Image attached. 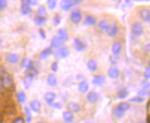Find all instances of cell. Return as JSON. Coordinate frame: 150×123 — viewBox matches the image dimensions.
I'll return each mask as SVG.
<instances>
[{
  "instance_id": "cell-1",
  "label": "cell",
  "mask_w": 150,
  "mask_h": 123,
  "mask_svg": "<svg viewBox=\"0 0 150 123\" xmlns=\"http://www.w3.org/2000/svg\"><path fill=\"white\" fill-rule=\"evenodd\" d=\"M1 84L2 88L6 89V90H13L14 89V81L9 75H3L1 76Z\"/></svg>"
},
{
  "instance_id": "cell-2",
  "label": "cell",
  "mask_w": 150,
  "mask_h": 123,
  "mask_svg": "<svg viewBox=\"0 0 150 123\" xmlns=\"http://www.w3.org/2000/svg\"><path fill=\"white\" fill-rule=\"evenodd\" d=\"M143 26L139 22H134L131 26V35L132 37L137 38L143 34Z\"/></svg>"
},
{
  "instance_id": "cell-3",
  "label": "cell",
  "mask_w": 150,
  "mask_h": 123,
  "mask_svg": "<svg viewBox=\"0 0 150 123\" xmlns=\"http://www.w3.org/2000/svg\"><path fill=\"white\" fill-rule=\"evenodd\" d=\"M54 54H55V57H57V58H66L69 55V49L65 46L59 47L56 51H55Z\"/></svg>"
},
{
  "instance_id": "cell-4",
  "label": "cell",
  "mask_w": 150,
  "mask_h": 123,
  "mask_svg": "<svg viewBox=\"0 0 150 123\" xmlns=\"http://www.w3.org/2000/svg\"><path fill=\"white\" fill-rule=\"evenodd\" d=\"M70 19L72 20V22L77 24L80 22L81 20V12L79 10H74L72 11V13L70 14Z\"/></svg>"
},
{
  "instance_id": "cell-5",
  "label": "cell",
  "mask_w": 150,
  "mask_h": 123,
  "mask_svg": "<svg viewBox=\"0 0 150 123\" xmlns=\"http://www.w3.org/2000/svg\"><path fill=\"white\" fill-rule=\"evenodd\" d=\"M140 18L144 21V22L149 23L150 22V10L149 9H142L139 12Z\"/></svg>"
},
{
  "instance_id": "cell-6",
  "label": "cell",
  "mask_w": 150,
  "mask_h": 123,
  "mask_svg": "<svg viewBox=\"0 0 150 123\" xmlns=\"http://www.w3.org/2000/svg\"><path fill=\"white\" fill-rule=\"evenodd\" d=\"M107 34L111 36V37H114V36L117 34L118 33V27H117V25H116L115 23H112V24H110L109 26H108V28H107Z\"/></svg>"
},
{
  "instance_id": "cell-7",
  "label": "cell",
  "mask_w": 150,
  "mask_h": 123,
  "mask_svg": "<svg viewBox=\"0 0 150 123\" xmlns=\"http://www.w3.org/2000/svg\"><path fill=\"white\" fill-rule=\"evenodd\" d=\"M67 109L69 110V112L71 113H76L80 111V105L76 102H70L68 105H67Z\"/></svg>"
},
{
  "instance_id": "cell-8",
  "label": "cell",
  "mask_w": 150,
  "mask_h": 123,
  "mask_svg": "<svg viewBox=\"0 0 150 123\" xmlns=\"http://www.w3.org/2000/svg\"><path fill=\"white\" fill-rule=\"evenodd\" d=\"M99 99V95L97 92H94V91H91L87 94V100L91 103H95L97 102V100Z\"/></svg>"
},
{
  "instance_id": "cell-9",
  "label": "cell",
  "mask_w": 150,
  "mask_h": 123,
  "mask_svg": "<svg viewBox=\"0 0 150 123\" xmlns=\"http://www.w3.org/2000/svg\"><path fill=\"white\" fill-rule=\"evenodd\" d=\"M30 108L36 113H39L41 110V103L38 100H33L30 102Z\"/></svg>"
},
{
  "instance_id": "cell-10",
  "label": "cell",
  "mask_w": 150,
  "mask_h": 123,
  "mask_svg": "<svg viewBox=\"0 0 150 123\" xmlns=\"http://www.w3.org/2000/svg\"><path fill=\"white\" fill-rule=\"evenodd\" d=\"M92 83L94 84V85H97V86L103 85V84L105 83V77H104L103 75L95 76L93 78V80H92Z\"/></svg>"
},
{
  "instance_id": "cell-11",
  "label": "cell",
  "mask_w": 150,
  "mask_h": 123,
  "mask_svg": "<svg viewBox=\"0 0 150 123\" xmlns=\"http://www.w3.org/2000/svg\"><path fill=\"white\" fill-rule=\"evenodd\" d=\"M63 44V41L60 39L59 37H57V36H55V37L52 38L51 40V48H59L61 45Z\"/></svg>"
},
{
  "instance_id": "cell-12",
  "label": "cell",
  "mask_w": 150,
  "mask_h": 123,
  "mask_svg": "<svg viewBox=\"0 0 150 123\" xmlns=\"http://www.w3.org/2000/svg\"><path fill=\"white\" fill-rule=\"evenodd\" d=\"M108 76L112 79H116L119 76V70L116 67H110L109 70H108Z\"/></svg>"
},
{
  "instance_id": "cell-13",
  "label": "cell",
  "mask_w": 150,
  "mask_h": 123,
  "mask_svg": "<svg viewBox=\"0 0 150 123\" xmlns=\"http://www.w3.org/2000/svg\"><path fill=\"white\" fill-rule=\"evenodd\" d=\"M73 43H74L75 49H76L77 51H82V50L85 49V45H84V43L82 42L80 39H77L76 38V39H74Z\"/></svg>"
},
{
  "instance_id": "cell-14",
  "label": "cell",
  "mask_w": 150,
  "mask_h": 123,
  "mask_svg": "<svg viewBox=\"0 0 150 123\" xmlns=\"http://www.w3.org/2000/svg\"><path fill=\"white\" fill-rule=\"evenodd\" d=\"M55 98H56V95H55L53 92H47L44 95V100L46 101V103L49 105L51 104V103H53V101L55 100Z\"/></svg>"
},
{
  "instance_id": "cell-15",
  "label": "cell",
  "mask_w": 150,
  "mask_h": 123,
  "mask_svg": "<svg viewBox=\"0 0 150 123\" xmlns=\"http://www.w3.org/2000/svg\"><path fill=\"white\" fill-rule=\"evenodd\" d=\"M57 34H58L57 37H59L60 39L63 41V43H64L67 39H68V33H67V31L65 30V29H63V28H61V29L58 30Z\"/></svg>"
},
{
  "instance_id": "cell-16",
  "label": "cell",
  "mask_w": 150,
  "mask_h": 123,
  "mask_svg": "<svg viewBox=\"0 0 150 123\" xmlns=\"http://www.w3.org/2000/svg\"><path fill=\"white\" fill-rule=\"evenodd\" d=\"M7 60H8L9 63L11 64H15L18 62L19 60V57L17 54H15V53H9L8 55H7Z\"/></svg>"
},
{
  "instance_id": "cell-17",
  "label": "cell",
  "mask_w": 150,
  "mask_h": 123,
  "mask_svg": "<svg viewBox=\"0 0 150 123\" xmlns=\"http://www.w3.org/2000/svg\"><path fill=\"white\" fill-rule=\"evenodd\" d=\"M73 6V2L68 1V0H65V1L61 2V9L64 11H68L71 9V7Z\"/></svg>"
},
{
  "instance_id": "cell-18",
  "label": "cell",
  "mask_w": 150,
  "mask_h": 123,
  "mask_svg": "<svg viewBox=\"0 0 150 123\" xmlns=\"http://www.w3.org/2000/svg\"><path fill=\"white\" fill-rule=\"evenodd\" d=\"M121 51V43L120 42H115L112 46V53L115 56H118V54Z\"/></svg>"
},
{
  "instance_id": "cell-19",
  "label": "cell",
  "mask_w": 150,
  "mask_h": 123,
  "mask_svg": "<svg viewBox=\"0 0 150 123\" xmlns=\"http://www.w3.org/2000/svg\"><path fill=\"white\" fill-rule=\"evenodd\" d=\"M21 12L24 15H27V14L31 13V7L26 3V1H22V6H21Z\"/></svg>"
},
{
  "instance_id": "cell-20",
  "label": "cell",
  "mask_w": 150,
  "mask_h": 123,
  "mask_svg": "<svg viewBox=\"0 0 150 123\" xmlns=\"http://www.w3.org/2000/svg\"><path fill=\"white\" fill-rule=\"evenodd\" d=\"M87 67L90 71H96L97 70V62L95 61L94 59H90L88 62H87Z\"/></svg>"
},
{
  "instance_id": "cell-21",
  "label": "cell",
  "mask_w": 150,
  "mask_h": 123,
  "mask_svg": "<svg viewBox=\"0 0 150 123\" xmlns=\"http://www.w3.org/2000/svg\"><path fill=\"white\" fill-rule=\"evenodd\" d=\"M62 116H63V119L65 122L67 123H71L72 121H73V113L69 112V111H65L63 112V114H62Z\"/></svg>"
},
{
  "instance_id": "cell-22",
  "label": "cell",
  "mask_w": 150,
  "mask_h": 123,
  "mask_svg": "<svg viewBox=\"0 0 150 123\" xmlns=\"http://www.w3.org/2000/svg\"><path fill=\"white\" fill-rule=\"evenodd\" d=\"M32 81H33V75H32V74H30V73H28L27 75L24 77V79H23V82H24V84H25V87L26 88L30 87Z\"/></svg>"
},
{
  "instance_id": "cell-23",
  "label": "cell",
  "mask_w": 150,
  "mask_h": 123,
  "mask_svg": "<svg viewBox=\"0 0 150 123\" xmlns=\"http://www.w3.org/2000/svg\"><path fill=\"white\" fill-rule=\"evenodd\" d=\"M47 83L49 86H51V87H54V86L57 85V79L56 77H55L53 74H50V75H48L47 77Z\"/></svg>"
},
{
  "instance_id": "cell-24",
  "label": "cell",
  "mask_w": 150,
  "mask_h": 123,
  "mask_svg": "<svg viewBox=\"0 0 150 123\" xmlns=\"http://www.w3.org/2000/svg\"><path fill=\"white\" fill-rule=\"evenodd\" d=\"M84 23H85L86 25H89V26L95 25L96 19H95V17H93V16H91V15H87L85 17V19H84Z\"/></svg>"
},
{
  "instance_id": "cell-25",
  "label": "cell",
  "mask_w": 150,
  "mask_h": 123,
  "mask_svg": "<svg viewBox=\"0 0 150 123\" xmlns=\"http://www.w3.org/2000/svg\"><path fill=\"white\" fill-rule=\"evenodd\" d=\"M88 88H89V84H88V82H86V81L80 82L78 85V89L80 92H87V91H88Z\"/></svg>"
},
{
  "instance_id": "cell-26",
  "label": "cell",
  "mask_w": 150,
  "mask_h": 123,
  "mask_svg": "<svg viewBox=\"0 0 150 123\" xmlns=\"http://www.w3.org/2000/svg\"><path fill=\"white\" fill-rule=\"evenodd\" d=\"M33 61H31L30 59H28V58H25L22 61V67L23 68H26V69H31L33 67Z\"/></svg>"
},
{
  "instance_id": "cell-27",
  "label": "cell",
  "mask_w": 150,
  "mask_h": 123,
  "mask_svg": "<svg viewBox=\"0 0 150 123\" xmlns=\"http://www.w3.org/2000/svg\"><path fill=\"white\" fill-rule=\"evenodd\" d=\"M116 107H118L120 110H121V111H123L125 113L130 108V104L128 102H121V103H119V104L116 106Z\"/></svg>"
},
{
  "instance_id": "cell-28",
  "label": "cell",
  "mask_w": 150,
  "mask_h": 123,
  "mask_svg": "<svg viewBox=\"0 0 150 123\" xmlns=\"http://www.w3.org/2000/svg\"><path fill=\"white\" fill-rule=\"evenodd\" d=\"M51 53V47H48V48H45L42 52L40 53V59H45L46 57H48Z\"/></svg>"
},
{
  "instance_id": "cell-29",
  "label": "cell",
  "mask_w": 150,
  "mask_h": 123,
  "mask_svg": "<svg viewBox=\"0 0 150 123\" xmlns=\"http://www.w3.org/2000/svg\"><path fill=\"white\" fill-rule=\"evenodd\" d=\"M37 14H38L37 16H39V17L45 18V17H46V14H47L46 8H45L44 6H40L39 8H38V10H37Z\"/></svg>"
},
{
  "instance_id": "cell-30",
  "label": "cell",
  "mask_w": 150,
  "mask_h": 123,
  "mask_svg": "<svg viewBox=\"0 0 150 123\" xmlns=\"http://www.w3.org/2000/svg\"><path fill=\"white\" fill-rule=\"evenodd\" d=\"M128 95V90L126 88H121L118 91V98L119 99H124L125 97H127Z\"/></svg>"
},
{
  "instance_id": "cell-31",
  "label": "cell",
  "mask_w": 150,
  "mask_h": 123,
  "mask_svg": "<svg viewBox=\"0 0 150 123\" xmlns=\"http://www.w3.org/2000/svg\"><path fill=\"white\" fill-rule=\"evenodd\" d=\"M108 26H109V24H108V22H107V21H106V20H102V21H100V22H99V24H98L99 29L102 30V31H107Z\"/></svg>"
},
{
  "instance_id": "cell-32",
  "label": "cell",
  "mask_w": 150,
  "mask_h": 123,
  "mask_svg": "<svg viewBox=\"0 0 150 123\" xmlns=\"http://www.w3.org/2000/svg\"><path fill=\"white\" fill-rule=\"evenodd\" d=\"M17 97H18L19 102L22 103V104H24V103L26 102V96H25V94H24L23 91H20V92H18Z\"/></svg>"
},
{
  "instance_id": "cell-33",
  "label": "cell",
  "mask_w": 150,
  "mask_h": 123,
  "mask_svg": "<svg viewBox=\"0 0 150 123\" xmlns=\"http://www.w3.org/2000/svg\"><path fill=\"white\" fill-rule=\"evenodd\" d=\"M129 101L130 102H135V103H142V102H144V98L137 95V96H135V97H132Z\"/></svg>"
},
{
  "instance_id": "cell-34",
  "label": "cell",
  "mask_w": 150,
  "mask_h": 123,
  "mask_svg": "<svg viewBox=\"0 0 150 123\" xmlns=\"http://www.w3.org/2000/svg\"><path fill=\"white\" fill-rule=\"evenodd\" d=\"M34 22L36 25H43L45 22V18H41L39 16H36L34 18Z\"/></svg>"
},
{
  "instance_id": "cell-35",
  "label": "cell",
  "mask_w": 150,
  "mask_h": 123,
  "mask_svg": "<svg viewBox=\"0 0 150 123\" xmlns=\"http://www.w3.org/2000/svg\"><path fill=\"white\" fill-rule=\"evenodd\" d=\"M150 94V92L148 90H145V89H141V90L138 91V96H140V97H145V96H148Z\"/></svg>"
},
{
  "instance_id": "cell-36",
  "label": "cell",
  "mask_w": 150,
  "mask_h": 123,
  "mask_svg": "<svg viewBox=\"0 0 150 123\" xmlns=\"http://www.w3.org/2000/svg\"><path fill=\"white\" fill-rule=\"evenodd\" d=\"M24 111H25V115H26V121H27V122H30L32 116H31V114H30V110H29V108H28V107H25Z\"/></svg>"
},
{
  "instance_id": "cell-37",
  "label": "cell",
  "mask_w": 150,
  "mask_h": 123,
  "mask_svg": "<svg viewBox=\"0 0 150 123\" xmlns=\"http://www.w3.org/2000/svg\"><path fill=\"white\" fill-rule=\"evenodd\" d=\"M47 6L49 9H54L55 6H56V1H54V0H48Z\"/></svg>"
},
{
  "instance_id": "cell-38",
  "label": "cell",
  "mask_w": 150,
  "mask_h": 123,
  "mask_svg": "<svg viewBox=\"0 0 150 123\" xmlns=\"http://www.w3.org/2000/svg\"><path fill=\"white\" fill-rule=\"evenodd\" d=\"M109 61H110L111 64H116L118 61L117 56H115V55H111V56L109 57Z\"/></svg>"
},
{
  "instance_id": "cell-39",
  "label": "cell",
  "mask_w": 150,
  "mask_h": 123,
  "mask_svg": "<svg viewBox=\"0 0 150 123\" xmlns=\"http://www.w3.org/2000/svg\"><path fill=\"white\" fill-rule=\"evenodd\" d=\"M6 6H7V1H5V0H0V10L5 9Z\"/></svg>"
},
{
  "instance_id": "cell-40",
  "label": "cell",
  "mask_w": 150,
  "mask_h": 123,
  "mask_svg": "<svg viewBox=\"0 0 150 123\" xmlns=\"http://www.w3.org/2000/svg\"><path fill=\"white\" fill-rule=\"evenodd\" d=\"M144 78L145 79H149L150 78V68H149V67H147V68L144 70Z\"/></svg>"
},
{
  "instance_id": "cell-41",
  "label": "cell",
  "mask_w": 150,
  "mask_h": 123,
  "mask_svg": "<svg viewBox=\"0 0 150 123\" xmlns=\"http://www.w3.org/2000/svg\"><path fill=\"white\" fill-rule=\"evenodd\" d=\"M141 85H142V89H145V90H147V89L150 87V82L144 81V82H142V83H141Z\"/></svg>"
},
{
  "instance_id": "cell-42",
  "label": "cell",
  "mask_w": 150,
  "mask_h": 123,
  "mask_svg": "<svg viewBox=\"0 0 150 123\" xmlns=\"http://www.w3.org/2000/svg\"><path fill=\"white\" fill-rule=\"evenodd\" d=\"M60 20H61V17H60L58 14H56V15L54 16V24L55 25H58V24L60 23Z\"/></svg>"
},
{
  "instance_id": "cell-43",
  "label": "cell",
  "mask_w": 150,
  "mask_h": 123,
  "mask_svg": "<svg viewBox=\"0 0 150 123\" xmlns=\"http://www.w3.org/2000/svg\"><path fill=\"white\" fill-rule=\"evenodd\" d=\"M58 69V63L57 62H53V64L51 65V70L53 72H56Z\"/></svg>"
},
{
  "instance_id": "cell-44",
  "label": "cell",
  "mask_w": 150,
  "mask_h": 123,
  "mask_svg": "<svg viewBox=\"0 0 150 123\" xmlns=\"http://www.w3.org/2000/svg\"><path fill=\"white\" fill-rule=\"evenodd\" d=\"M12 123H24V119L22 117H17L13 120V122Z\"/></svg>"
},
{
  "instance_id": "cell-45",
  "label": "cell",
  "mask_w": 150,
  "mask_h": 123,
  "mask_svg": "<svg viewBox=\"0 0 150 123\" xmlns=\"http://www.w3.org/2000/svg\"><path fill=\"white\" fill-rule=\"evenodd\" d=\"M50 106H52V107H55V108H61V104H60V103H51Z\"/></svg>"
},
{
  "instance_id": "cell-46",
  "label": "cell",
  "mask_w": 150,
  "mask_h": 123,
  "mask_svg": "<svg viewBox=\"0 0 150 123\" xmlns=\"http://www.w3.org/2000/svg\"><path fill=\"white\" fill-rule=\"evenodd\" d=\"M143 49H144L146 52H150V43H148V44H147V45H145Z\"/></svg>"
},
{
  "instance_id": "cell-47",
  "label": "cell",
  "mask_w": 150,
  "mask_h": 123,
  "mask_svg": "<svg viewBox=\"0 0 150 123\" xmlns=\"http://www.w3.org/2000/svg\"><path fill=\"white\" fill-rule=\"evenodd\" d=\"M39 34L41 35V37H42L43 39H45V33H44V31H43L42 29L39 30Z\"/></svg>"
},
{
  "instance_id": "cell-48",
  "label": "cell",
  "mask_w": 150,
  "mask_h": 123,
  "mask_svg": "<svg viewBox=\"0 0 150 123\" xmlns=\"http://www.w3.org/2000/svg\"><path fill=\"white\" fill-rule=\"evenodd\" d=\"M2 88V84H1V77H0V89Z\"/></svg>"
},
{
  "instance_id": "cell-49",
  "label": "cell",
  "mask_w": 150,
  "mask_h": 123,
  "mask_svg": "<svg viewBox=\"0 0 150 123\" xmlns=\"http://www.w3.org/2000/svg\"><path fill=\"white\" fill-rule=\"evenodd\" d=\"M147 123H150V116H148V118H147Z\"/></svg>"
},
{
  "instance_id": "cell-50",
  "label": "cell",
  "mask_w": 150,
  "mask_h": 123,
  "mask_svg": "<svg viewBox=\"0 0 150 123\" xmlns=\"http://www.w3.org/2000/svg\"><path fill=\"white\" fill-rule=\"evenodd\" d=\"M1 121H2V115L0 114V123H1Z\"/></svg>"
},
{
  "instance_id": "cell-51",
  "label": "cell",
  "mask_w": 150,
  "mask_h": 123,
  "mask_svg": "<svg viewBox=\"0 0 150 123\" xmlns=\"http://www.w3.org/2000/svg\"><path fill=\"white\" fill-rule=\"evenodd\" d=\"M148 64H149V66H148V67H149V68H150V60H149V62H148Z\"/></svg>"
},
{
  "instance_id": "cell-52",
  "label": "cell",
  "mask_w": 150,
  "mask_h": 123,
  "mask_svg": "<svg viewBox=\"0 0 150 123\" xmlns=\"http://www.w3.org/2000/svg\"><path fill=\"white\" fill-rule=\"evenodd\" d=\"M138 123H144V122H143V121H139Z\"/></svg>"
},
{
  "instance_id": "cell-53",
  "label": "cell",
  "mask_w": 150,
  "mask_h": 123,
  "mask_svg": "<svg viewBox=\"0 0 150 123\" xmlns=\"http://www.w3.org/2000/svg\"><path fill=\"white\" fill-rule=\"evenodd\" d=\"M37 123H44V122H37Z\"/></svg>"
}]
</instances>
